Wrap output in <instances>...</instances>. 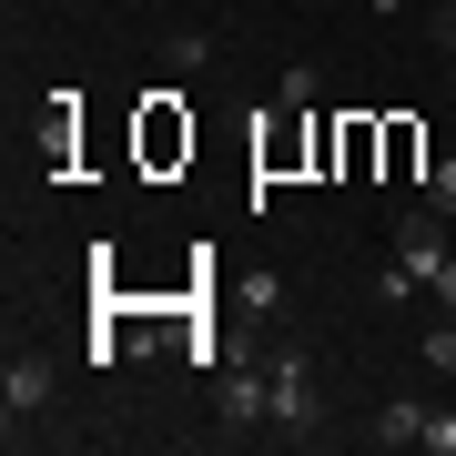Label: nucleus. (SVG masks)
<instances>
[{"label": "nucleus", "mask_w": 456, "mask_h": 456, "mask_svg": "<svg viewBox=\"0 0 456 456\" xmlns=\"http://www.w3.org/2000/svg\"><path fill=\"white\" fill-rule=\"evenodd\" d=\"M264 395H274V436H294V446L325 426V386H314L305 345H264Z\"/></svg>", "instance_id": "obj_1"}, {"label": "nucleus", "mask_w": 456, "mask_h": 456, "mask_svg": "<svg viewBox=\"0 0 456 456\" xmlns=\"http://www.w3.org/2000/svg\"><path fill=\"white\" fill-rule=\"evenodd\" d=\"M0 416H11V436L31 416H51V355H41V345H20V355L0 365Z\"/></svg>", "instance_id": "obj_2"}, {"label": "nucleus", "mask_w": 456, "mask_h": 456, "mask_svg": "<svg viewBox=\"0 0 456 456\" xmlns=\"http://www.w3.org/2000/svg\"><path fill=\"white\" fill-rule=\"evenodd\" d=\"M213 416H224L233 436L274 426V395H264V365H224V375H213Z\"/></svg>", "instance_id": "obj_3"}, {"label": "nucleus", "mask_w": 456, "mask_h": 456, "mask_svg": "<svg viewBox=\"0 0 456 456\" xmlns=\"http://www.w3.org/2000/svg\"><path fill=\"white\" fill-rule=\"evenodd\" d=\"M365 436H375V446H416V436H426V406H416V395H386Z\"/></svg>", "instance_id": "obj_4"}, {"label": "nucleus", "mask_w": 456, "mask_h": 456, "mask_svg": "<svg viewBox=\"0 0 456 456\" xmlns=\"http://www.w3.org/2000/svg\"><path fill=\"white\" fill-rule=\"evenodd\" d=\"M426 305H436V314H456V244L426 264Z\"/></svg>", "instance_id": "obj_5"}, {"label": "nucleus", "mask_w": 456, "mask_h": 456, "mask_svg": "<svg viewBox=\"0 0 456 456\" xmlns=\"http://www.w3.org/2000/svg\"><path fill=\"white\" fill-rule=\"evenodd\" d=\"M426 213H446V224H456V152H446L436 173H426Z\"/></svg>", "instance_id": "obj_6"}, {"label": "nucleus", "mask_w": 456, "mask_h": 456, "mask_svg": "<svg viewBox=\"0 0 456 456\" xmlns=\"http://www.w3.org/2000/svg\"><path fill=\"white\" fill-rule=\"evenodd\" d=\"M426 365L456 375V314H436V325H426Z\"/></svg>", "instance_id": "obj_7"}, {"label": "nucleus", "mask_w": 456, "mask_h": 456, "mask_svg": "<svg viewBox=\"0 0 456 456\" xmlns=\"http://www.w3.org/2000/svg\"><path fill=\"white\" fill-rule=\"evenodd\" d=\"M426 456H456V406H426V436H416Z\"/></svg>", "instance_id": "obj_8"}, {"label": "nucleus", "mask_w": 456, "mask_h": 456, "mask_svg": "<svg viewBox=\"0 0 456 456\" xmlns=\"http://www.w3.org/2000/svg\"><path fill=\"white\" fill-rule=\"evenodd\" d=\"M426 20H436V51H446V71H456V0H436Z\"/></svg>", "instance_id": "obj_9"}, {"label": "nucleus", "mask_w": 456, "mask_h": 456, "mask_svg": "<svg viewBox=\"0 0 456 456\" xmlns=\"http://www.w3.org/2000/svg\"><path fill=\"white\" fill-rule=\"evenodd\" d=\"M375 11H406V0H375Z\"/></svg>", "instance_id": "obj_10"}]
</instances>
